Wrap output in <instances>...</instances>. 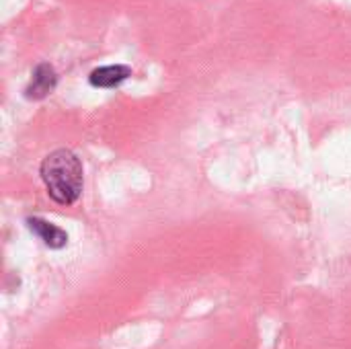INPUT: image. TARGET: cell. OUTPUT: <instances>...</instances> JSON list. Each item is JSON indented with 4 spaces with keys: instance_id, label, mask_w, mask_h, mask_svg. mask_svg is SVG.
Here are the masks:
<instances>
[{
    "instance_id": "obj_4",
    "label": "cell",
    "mask_w": 351,
    "mask_h": 349,
    "mask_svg": "<svg viewBox=\"0 0 351 349\" xmlns=\"http://www.w3.org/2000/svg\"><path fill=\"white\" fill-rule=\"evenodd\" d=\"M132 76V70L123 64H113V66H101L90 72L88 82L97 88H113L128 80Z\"/></svg>"
},
{
    "instance_id": "obj_3",
    "label": "cell",
    "mask_w": 351,
    "mask_h": 349,
    "mask_svg": "<svg viewBox=\"0 0 351 349\" xmlns=\"http://www.w3.org/2000/svg\"><path fill=\"white\" fill-rule=\"evenodd\" d=\"M27 226L49 249H62V247L68 245V234L60 226H56V224H51V222H47L43 218H27Z\"/></svg>"
},
{
    "instance_id": "obj_2",
    "label": "cell",
    "mask_w": 351,
    "mask_h": 349,
    "mask_svg": "<svg viewBox=\"0 0 351 349\" xmlns=\"http://www.w3.org/2000/svg\"><path fill=\"white\" fill-rule=\"evenodd\" d=\"M56 84H58V74H56L53 66L45 64V62L37 64L33 74H31V82L25 88V97L27 99H35V101L43 99V97H47L56 88Z\"/></svg>"
},
{
    "instance_id": "obj_1",
    "label": "cell",
    "mask_w": 351,
    "mask_h": 349,
    "mask_svg": "<svg viewBox=\"0 0 351 349\" xmlns=\"http://www.w3.org/2000/svg\"><path fill=\"white\" fill-rule=\"evenodd\" d=\"M39 175L41 181L45 183L49 197L60 206L76 204V200L82 193V163L68 148H58L49 152L39 167Z\"/></svg>"
}]
</instances>
